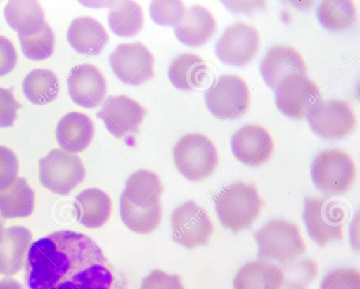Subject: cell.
Listing matches in <instances>:
<instances>
[{
    "mask_svg": "<svg viewBox=\"0 0 360 289\" xmlns=\"http://www.w3.org/2000/svg\"><path fill=\"white\" fill-rule=\"evenodd\" d=\"M21 107L15 100L12 88L0 87V128L13 126L17 111Z\"/></svg>",
    "mask_w": 360,
    "mask_h": 289,
    "instance_id": "37",
    "label": "cell"
},
{
    "mask_svg": "<svg viewBox=\"0 0 360 289\" xmlns=\"http://www.w3.org/2000/svg\"><path fill=\"white\" fill-rule=\"evenodd\" d=\"M67 39L75 51L82 55H98L108 41L103 25L90 16L74 19L69 26Z\"/></svg>",
    "mask_w": 360,
    "mask_h": 289,
    "instance_id": "22",
    "label": "cell"
},
{
    "mask_svg": "<svg viewBox=\"0 0 360 289\" xmlns=\"http://www.w3.org/2000/svg\"><path fill=\"white\" fill-rule=\"evenodd\" d=\"M109 62L114 74L126 84L139 86L154 75L153 55L141 42L117 45Z\"/></svg>",
    "mask_w": 360,
    "mask_h": 289,
    "instance_id": "12",
    "label": "cell"
},
{
    "mask_svg": "<svg viewBox=\"0 0 360 289\" xmlns=\"http://www.w3.org/2000/svg\"><path fill=\"white\" fill-rule=\"evenodd\" d=\"M260 72L266 83L272 88L292 75L306 76V64L295 48L286 46L271 47L260 64Z\"/></svg>",
    "mask_w": 360,
    "mask_h": 289,
    "instance_id": "18",
    "label": "cell"
},
{
    "mask_svg": "<svg viewBox=\"0 0 360 289\" xmlns=\"http://www.w3.org/2000/svg\"><path fill=\"white\" fill-rule=\"evenodd\" d=\"M320 289H360L359 273L352 268L333 269L321 281Z\"/></svg>",
    "mask_w": 360,
    "mask_h": 289,
    "instance_id": "33",
    "label": "cell"
},
{
    "mask_svg": "<svg viewBox=\"0 0 360 289\" xmlns=\"http://www.w3.org/2000/svg\"><path fill=\"white\" fill-rule=\"evenodd\" d=\"M4 230V224H3L2 221L0 220V240L2 237Z\"/></svg>",
    "mask_w": 360,
    "mask_h": 289,
    "instance_id": "40",
    "label": "cell"
},
{
    "mask_svg": "<svg viewBox=\"0 0 360 289\" xmlns=\"http://www.w3.org/2000/svg\"><path fill=\"white\" fill-rule=\"evenodd\" d=\"M73 207L79 224L87 228L96 229L108 222L112 204L110 197L103 190L89 188L76 196Z\"/></svg>",
    "mask_w": 360,
    "mask_h": 289,
    "instance_id": "23",
    "label": "cell"
},
{
    "mask_svg": "<svg viewBox=\"0 0 360 289\" xmlns=\"http://www.w3.org/2000/svg\"><path fill=\"white\" fill-rule=\"evenodd\" d=\"M260 38L257 29L237 22L224 31L215 45L218 58L226 65L238 67L251 62L259 48Z\"/></svg>",
    "mask_w": 360,
    "mask_h": 289,
    "instance_id": "14",
    "label": "cell"
},
{
    "mask_svg": "<svg viewBox=\"0 0 360 289\" xmlns=\"http://www.w3.org/2000/svg\"><path fill=\"white\" fill-rule=\"evenodd\" d=\"M67 82L72 100L85 108L98 107L107 91L104 76L92 64L84 63L72 68Z\"/></svg>",
    "mask_w": 360,
    "mask_h": 289,
    "instance_id": "16",
    "label": "cell"
},
{
    "mask_svg": "<svg viewBox=\"0 0 360 289\" xmlns=\"http://www.w3.org/2000/svg\"><path fill=\"white\" fill-rule=\"evenodd\" d=\"M257 257L281 262L290 261L306 250L299 228L284 220H273L255 233Z\"/></svg>",
    "mask_w": 360,
    "mask_h": 289,
    "instance_id": "7",
    "label": "cell"
},
{
    "mask_svg": "<svg viewBox=\"0 0 360 289\" xmlns=\"http://www.w3.org/2000/svg\"><path fill=\"white\" fill-rule=\"evenodd\" d=\"M22 51L28 59L41 60L49 58L53 53L55 37L46 22L39 28L18 34Z\"/></svg>",
    "mask_w": 360,
    "mask_h": 289,
    "instance_id": "31",
    "label": "cell"
},
{
    "mask_svg": "<svg viewBox=\"0 0 360 289\" xmlns=\"http://www.w3.org/2000/svg\"><path fill=\"white\" fill-rule=\"evenodd\" d=\"M27 289H129L124 275L87 235L54 231L33 243L25 259Z\"/></svg>",
    "mask_w": 360,
    "mask_h": 289,
    "instance_id": "1",
    "label": "cell"
},
{
    "mask_svg": "<svg viewBox=\"0 0 360 289\" xmlns=\"http://www.w3.org/2000/svg\"><path fill=\"white\" fill-rule=\"evenodd\" d=\"M22 90L32 103L46 104L57 97L59 91L58 80L52 71L36 69L31 71L24 79Z\"/></svg>",
    "mask_w": 360,
    "mask_h": 289,
    "instance_id": "29",
    "label": "cell"
},
{
    "mask_svg": "<svg viewBox=\"0 0 360 289\" xmlns=\"http://www.w3.org/2000/svg\"><path fill=\"white\" fill-rule=\"evenodd\" d=\"M235 157L249 166H259L271 157L274 142L269 132L258 125L248 124L239 128L231 140Z\"/></svg>",
    "mask_w": 360,
    "mask_h": 289,
    "instance_id": "17",
    "label": "cell"
},
{
    "mask_svg": "<svg viewBox=\"0 0 360 289\" xmlns=\"http://www.w3.org/2000/svg\"><path fill=\"white\" fill-rule=\"evenodd\" d=\"M171 223L173 241L188 249L207 244L214 230L207 211L192 200L173 210Z\"/></svg>",
    "mask_w": 360,
    "mask_h": 289,
    "instance_id": "10",
    "label": "cell"
},
{
    "mask_svg": "<svg viewBox=\"0 0 360 289\" xmlns=\"http://www.w3.org/2000/svg\"><path fill=\"white\" fill-rule=\"evenodd\" d=\"M31 231L23 226L5 229L0 240V274L11 276L22 269L32 244Z\"/></svg>",
    "mask_w": 360,
    "mask_h": 289,
    "instance_id": "21",
    "label": "cell"
},
{
    "mask_svg": "<svg viewBox=\"0 0 360 289\" xmlns=\"http://www.w3.org/2000/svg\"><path fill=\"white\" fill-rule=\"evenodd\" d=\"M162 184L154 172L139 170L128 177L120 201V217L127 228L146 234L158 227L162 220Z\"/></svg>",
    "mask_w": 360,
    "mask_h": 289,
    "instance_id": "2",
    "label": "cell"
},
{
    "mask_svg": "<svg viewBox=\"0 0 360 289\" xmlns=\"http://www.w3.org/2000/svg\"><path fill=\"white\" fill-rule=\"evenodd\" d=\"M205 99L210 112L219 119H236L243 116L250 104L247 83L240 77L226 74L206 90Z\"/></svg>",
    "mask_w": 360,
    "mask_h": 289,
    "instance_id": "9",
    "label": "cell"
},
{
    "mask_svg": "<svg viewBox=\"0 0 360 289\" xmlns=\"http://www.w3.org/2000/svg\"><path fill=\"white\" fill-rule=\"evenodd\" d=\"M39 168L42 185L63 196L69 194L86 177L81 159L60 149H53L40 159Z\"/></svg>",
    "mask_w": 360,
    "mask_h": 289,
    "instance_id": "8",
    "label": "cell"
},
{
    "mask_svg": "<svg viewBox=\"0 0 360 289\" xmlns=\"http://www.w3.org/2000/svg\"><path fill=\"white\" fill-rule=\"evenodd\" d=\"M302 217L309 236L319 246L343 238L347 213L342 203L326 198H306Z\"/></svg>",
    "mask_w": 360,
    "mask_h": 289,
    "instance_id": "6",
    "label": "cell"
},
{
    "mask_svg": "<svg viewBox=\"0 0 360 289\" xmlns=\"http://www.w3.org/2000/svg\"><path fill=\"white\" fill-rule=\"evenodd\" d=\"M234 289H281L284 274L281 267L263 260L244 264L233 281Z\"/></svg>",
    "mask_w": 360,
    "mask_h": 289,
    "instance_id": "24",
    "label": "cell"
},
{
    "mask_svg": "<svg viewBox=\"0 0 360 289\" xmlns=\"http://www.w3.org/2000/svg\"><path fill=\"white\" fill-rule=\"evenodd\" d=\"M140 289H185L179 274H168L162 270H153L141 282Z\"/></svg>",
    "mask_w": 360,
    "mask_h": 289,
    "instance_id": "36",
    "label": "cell"
},
{
    "mask_svg": "<svg viewBox=\"0 0 360 289\" xmlns=\"http://www.w3.org/2000/svg\"><path fill=\"white\" fill-rule=\"evenodd\" d=\"M146 114V109L126 95L107 98L96 116L117 138L136 133Z\"/></svg>",
    "mask_w": 360,
    "mask_h": 289,
    "instance_id": "15",
    "label": "cell"
},
{
    "mask_svg": "<svg viewBox=\"0 0 360 289\" xmlns=\"http://www.w3.org/2000/svg\"><path fill=\"white\" fill-rule=\"evenodd\" d=\"M0 289H23V288L15 279L6 278L0 281Z\"/></svg>",
    "mask_w": 360,
    "mask_h": 289,
    "instance_id": "39",
    "label": "cell"
},
{
    "mask_svg": "<svg viewBox=\"0 0 360 289\" xmlns=\"http://www.w3.org/2000/svg\"><path fill=\"white\" fill-rule=\"evenodd\" d=\"M34 206V192L25 177L17 179L0 191V215L4 219L30 216Z\"/></svg>",
    "mask_w": 360,
    "mask_h": 289,
    "instance_id": "26",
    "label": "cell"
},
{
    "mask_svg": "<svg viewBox=\"0 0 360 289\" xmlns=\"http://www.w3.org/2000/svg\"><path fill=\"white\" fill-rule=\"evenodd\" d=\"M282 270L284 274V285L297 288L311 283L317 274L318 268L314 261L307 260L298 262L292 269L284 268Z\"/></svg>",
    "mask_w": 360,
    "mask_h": 289,
    "instance_id": "34",
    "label": "cell"
},
{
    "mask_svg": "<svg viewBox=\"0 0 360 289\" xmlns=\"http://www.w3.org/2000/svg\"><path fill=\"white\" fill-rule=\"evenodd\" d=\"M175 166L187 180L198 182L210 176L218 163V154L214 143L199 133H188L174 145Z\"/></svg>",
    "mask_w": 360,
    "mask_h": 289,
    "instance_id": "4",
    "label": "cell"
},
{
    "mask_svg": "<svg viewBox=\"0 0 360 289\" xmlns=\"http://www.w3.org/2000/svg\"><path fill=\"white\" fill-rule=\"evenodd\" d=\"M168 76L172 83L182 90H193L208 76V67L204 60L193 53L178 55L169 65Z\"/></svg>",
    "mask_w": 360,
    "mask_h": 289,
    "instance_id": "25",
    "label": "cell"
},
{
    "mask_svg": "<svg viewBox=\"0 0 360 289\" xmlns=\"http://www.w3.org/2000/svg\"><path fill=\"white\" fill-rule=\"evenodd\" d=\"M275 89L278 108L290 118L307 116L312 108L321 101L318 86L306 76H290L278 83Z\"/></svg>",
    "mask_w": 360,
    "mask_h": 289,
    "instance_id": "13",
    "label": "cell"
},
{
    "mask_svg": "<svg viewBox=\"0 0 360 289\" xmlns=\"http://www.w3.org/2000/svg\"><path fill=\"white\" fill-rule=\"evenodd\" d=\"M18 56L14 46L5 36H0V76L11 72L17 63Z\"/></svg>",
    "mask_w": 360,
    "mask_h": 289,
    "instance_id": "38",
    "label": "cell"
},
{
    "mask_svg": "<svg viewBox=\"0 0 360 289\" xmlns=\"http://www.w3.org/2000/svg\"><path fill=\"white\" fill-rule=\"evenodd\" d=\"M108 22L112 32L118 36H135L143 25L142 8L134 1H116L109 10Z\"/></svg>",
    "mask_w": 360,
    "mask_h": 289,
    "instance_id": "27",
    "label": "cell"
},
{
    "mask_svg": "<svg viewBox=\"0 0 360 289\" xmlns=\"http://www.w3.org/2000/svg\"><path fill=\"white\" fill-rule=\"evenodd\" d=\"M314 184L327 195L346 192L356 177V167L352 159L346 152L329 149L320 152L311 167Z\"/></svg>",
    "mask_w": 360,
    "mask_h": 289,
    "instance_id": "5",
    "label": "cell"
},
{
    "mask_svg": "<svg viewBox=\"0 0 360 289\" xmlns=\"http://www.w3.org/2000/svg\"><path fill=\"white\" fill-rule=\"evenodd\" d=\"M320 23L327 29L340 31L350 27L356 20V11L349 0H325L317 11Z\"/></svg>",
    "mask_w": 360,
    "mask_h": 289,
    "instance_id": "30",
    "label": "cell"
},
{
    "mask_svg": "<svg viewBox=\"0 0 360 289\" xmlns=\"http://www.w3.org/2000/svg\"><path fill=\"white\" fill-rule=\"evenodd\" d=\"M262 204L256 187L242 182L224 186L214 198L219 221L234 233L251 226L259 216Z\"/></svg>",
    "mask_w": 360,
    "mask_h": 289,
    "instance_id": "3",
    "label": "cell"
},
{
    "mask_svg": "<svg viewBox=\"0 0 360 289\" xmlns=\"http://www.w3.org/2000/svg\"><path fill=\"white\" fill-rule=\"evenodd\" d=\"M18 160L9 148L0 145V191L8 187L18 177Z\"/></svg>",
    "mask_w": 360,
    "mask_h": 289,
    "instance_id": "35",
    "label": "cell"
},
{
    "mask_svg": "<svg viewBox=\"0 0 360 289\" xmlns=\"http://www.w3.org/2000/svg\"><path fill=\"white\" fill-rule=\"evenodd\" d=\"M216 20L206 8L194 5L185 10L181 20L174 26L176 38L189 46L205 43L214 34Z\"/></svg>",
    "mask_w": 360,
    "mask_h": 289,
    "instance_id": "19",
    "label": "cell"
},
{
    "mask_svg": "<svg viewBox=\"0 0 360 289\" xmlns=\"http://www.w3.org/2000/svg\"><path fill=\"white\" fill-rule=\"evenodd\" d=\"M4 13L8 25L18 34L36 29L46 22L44 11L36 1H9Z\"/></svg>",
    "mask_w": 360,
    "mask_h": 289,
    "instance_id": "28",
    "label": "cell"
},
{
    "mask_svg": "<svg viewBox=\"0 0 360 289\" xmlns=\"http://www.w3.org/2000/svg\"><path fill=\"white\" fill-rule=\"evenodd\" d=\"M56 135L63 150L70 153L82 152L93 140L94 125L86 114L71 112L58 121Z\"/></svg>",
    "mask_w": 360,
    "mask_h": 289,
    "instance_id": "20",
    "label": "cell"
},
{
    "mask_svg": "<svg viewBox=\"0 0 360 289\" xmlns=\"http://www.w3.org/2000/svg\"><path fill=\"white\" fill-rule=\"evenodd\" d=\"M311 130L326 139H341L350 134L357 124L348 102L340 100L320 101L307 115Z\"/></svg>",
    "mask_w": 360,
    "mask_h": 289,
    "instance_id": "11",
    "label": "cell"
},
{
    "mask_svg": "<svg viewBox=\"0 0 360 289\" xmlns=\"http://www.w3.org/2000/svg\"><path fill=\"white\" fill-rule=\"evenodd\" d=\"M185 12L184 3L179 0L153 1L150 5L152 20L162 26H175Z\"/></svg>",
    "mask_w": 360,
    "mask_h": 289,
    "instance_id": "32",
    "label": "cell"
}]
</instances>
